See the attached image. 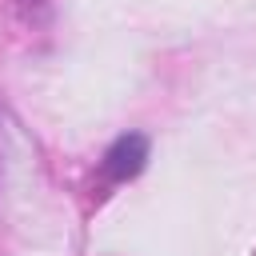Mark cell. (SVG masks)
<instances>
[{"label":"cell","instance_id":"cell-1","mask_svg":"<svg viewBox=\"0 0 256 256\" xmlns=\"http://www.w3.org/2000/svg\"><path fill=\"white\" fill-rule=\"evenodd\" d=\"M144 160H148V140H144V136H124V140H116L112 152L104 156V172H108L112 180H128V176H136V172L144 168Z\"/></svg>","mask_w":256,"mask_h":256}]
</instances>
